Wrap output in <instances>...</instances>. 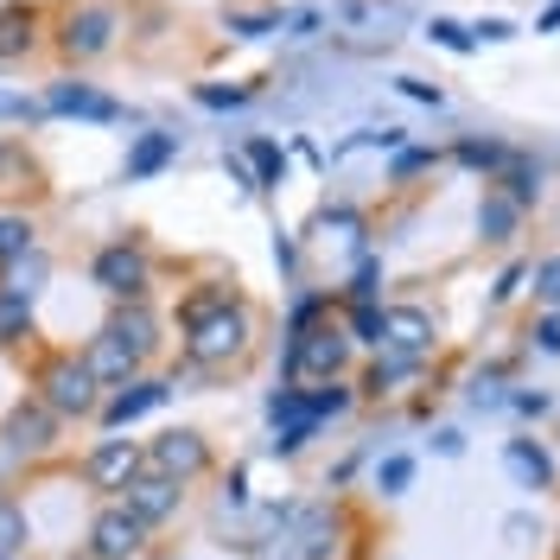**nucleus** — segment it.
<instances>
[{"mask_svg": "<svg viewBox=\"0 0 560 560\" xmlns=\"http://www.w3.org/2000/svg\"><path fill=\"white\" fill-rule=\"evenodd\" d=\"M287 370L300 383H338L350 370V331L345 318H313L293 331V350H287Z\"/></svg>", "mask_w": 560, "mask_h": 560, "instance_id": "obj_4", "label": "nucleus"}, {"mask_svg": "<svg viewBox=\"0 0 560 560\" xmlns=\"http://www.w3.org/2000/svg\"><path fill=\"white\" fill-rule=\"evenodd\" d=\"M503 465H510V471H516V478H523L528 490H548V485L560 478L555 453H548L541 440H510V446H503Z\"/></svg>", "mask_w": 560, "mask_h": 560, "instance_id": "obj_16", "label": "nucleus"}, {"mask_svg": "<svg viewBox=\"0 0 560 560\" xmlns=\"http://www.w3.org/2000/svg\"><path fill=\"white\" fill-rule=\"evenodd\" d=\"M38 243V223L26 210H0V268H13V261H26Z\"/></svg>", "mask_w": 560, "mask_h": 560, "instance_id": "obj_19", "label": "nucleus"}, {"mask_svg": "<svg viewBox=\"0 0 560 560\" xmlns=\"http://www.w3.org/2000/svg\"><path fill=\"white\" fill-rule=\"evenodd\" d=\"M223 306H236V287H223V280H210V287H198V293H185V300H178V331H191L198 318L223 313Z\"/></svg>", "mask_w": 560, "mask_h": 560, "instance_id": "obj_21", "label": "nucleus"}, {"mask_svg": "<svg viewBox=\"0 0 560 560\" xmlns=\"http://www.w3.org/2000/svg\"><path fill=\"white\" fill-rule=\"evenodd\" d=\"M45 33H51V51L58 65L90 70L121 51V33H128V7L121 0H58L45 13Z\"/></svg>", "mask_w": 560, "mask_h": 560, "instance_id": "obj_1", "label": "nucleus"}, {"mask_svg": "<svg viewBox=\"0 0 560 560\" xmlns=\"http://www.w3.org/2000/svg\"><path fill=\"white\" fill-rule=\"evenodd\" d=\"M103 325H108V331H115L128 350H135L140 363H153V357H160V318L147 313V306H115Z\"/></svg>", "mask_w": 560, "mask_h": 560, "instance_id": "obj_15", "label": "nucleus"}, {"mask_svg": "<svg viewBox=\"0 0 560 560\" xmlns=\"http://www.w3.org/2000/svg\"><path fill=\"white\" fill-rule=\"evenodd\" d=\"M350 401H357V388L338 376V383H313V395H306V415L313 420H325V415H345Z\"/></svg>", "mask_w": 560, "mask_h": 560, "instance_id": "obj_24", "label": "nucleus"}, {"mask_svg": "<svg viewBox=\"0 0 560 560\" xmlns=\"http://www.w3.org/2000/svg\"><path fill=\"white\" fill-rule=\"evenodd\" d=\"M160 401H166V383H160V376H135V383L108 388L103 408H96V420H103L108 433H121L128 420H140L147 408H160Z\"/></svg>", "mask_w": 560, "mask_h": 560, "instance_id": "obj_14", "label": "nucleus"}, {"mask_svg": "<svg viewBox=\"0 0 560 560\" xmlns=\"http://www.w3.org/2000/svg\"><path fill=\"white\" fill-rule=\"evenodd\" d=\"M147 548H153V528L140 523L128 503L108 497L103 510L90 516V541H83V555L90 560H140Z\"/></svg>", "mask_w": 560, "mask_h": 560, "instance_id": "obj_7", "label": "nucleus"}, {"mask_svg": "<svg viewBox=\"0 0 560 560\" xmlns=\"http://www.w3.org/2000/svg\"><path fill=\"white\" fill-rule=\"evenodd\" d=\"M38 33H45V7L7 0V7H0V65H26L38 51Z\"/></svg>", "mask_w": 560, "mask_h": 560, "instance_id": "obj_13", "label": "nucleus"}, {"mask_svg": "<svg viewBox=\"0 0 560 560\" xmlns=\"http://www.w3.org/2000/svg\"><path fill=\"white\" fill-rule=\"evenodd\" d=\"M140 471H147V440H121V433H108V440H96V446L83 453V485L103 490V497H121Z\"/></svg>", "mask_w": 560, "mask_h": 560, "instance_id": "obj_8", "label": "nucleus"}, {"mask_svg": "<svg viewBox=\"0 0 560 560\" xmlns=\"http://www.w3.org/2000/svg\"><path fill=\"white\" fill-rule=\"evenodd\" d=\"M535 345H541V350H560V313H548L541 325H535Z\"/></svg>", "mask_w": 560, "mask_h": 560, "instance_id": "obj_30", "label": "nucleus"}, {"mask_svg": "<svg viewBox=\"0 0 560 560\" xmlns=\"http://www.w3.org/2000/svg\"><path fill=\"white\" fill-rule=\"evenodd\" d=\"M90 280L103 287L115 306H147V287H153V255H147L135 236H115V243L96 248Z\"/></svg>", "mask_w": 560, "mask_h": 560, "instance_id": "obj_5", "label": "nucleus"}, {"mask_svg": "<svg viewBox=\"0 0 560 560\" xmlns=\"http://www.w3.org/2000/svg\"><path fill=\"white\" fill-rule=\"evenodd\" d=\"M26 178H33V160H26V147L0 135V191H20Z\"/></svg>", "mask_w": 560, "mask_h": 560, "instance_id": "obj_25", "label": "nucleus"}, {"mask_svg": "<svg viewBox=\"0 0 560 560\" xmlns=\"http://www.w3.org/2000/svg\"><path fill=\"white\" fill-rule=\"evenodd\" d=\"M528 280H535V300L560 313V255H541V261L528 268Z\"/></svg>", "mask_w": 560, "mask_h": 560, "instance_id": "obj_26", "label": "nucleus"}, {"mask_svg": "<svg viewBox=\"0 0 560 560\" xmlns=\"http://www.w3.org/2000/svg\"><path fill=\"white\" fill-rule=\"evenodd\" d=\"M210 465H217V453H210V440L198 427H166V433L147 440V471H160V478H173L185 490L198 485Z\"/></svg>", "mask_w": 560, "mask_h": 560, "instance_id": "obj_6", "label": "nucleus"}, {"mask_svg": "<svg viewBox=\"0 0 560 560\" xmlns=\"http://www.w3.org/2000/svg\"><path fill=\"white\" fill-rule=\"evenodd\" d=\"M376 345L388 350V357H433V345H440V318L427 313V306H383V318H376Z\"/></svg>", "mask_w": 560, "mask_h": 560, "instance_id": "obj_9", "label": "nucleus"}, {"mask_svg": "<svg viewBox=\"0 0 560 560\" xmlns=\"http://www.w3.org/2000/svg\"><path fill=\"white\" fill-rule=\"evenodd\" d=\"M433 38H440V45H453V51H471L465 26H453V20H440V26H433Z\"/></svg>", "mask_w": 560, "mask_h": 560, "instance_id": "obj_29", "label": "nucleus"}, {"mask_svg": "<svg viewBox=\"0 0 560 560\" xmlns=\"http://www.w3.org/2000/svg\"><path fill=\"white\" fill-rule=\"evenodd\" d=\"M26 325H33V293L26 287H0V345H20Z\"/></svg>", "mask_w": 560, "mask_h": 560, "instance_id": "obj_22", "label": "nucleus"}, {"mask_svg": "<svg viewBox=\"0 0 560 560\" xmlns=\"http://www.w3.org/2000/svg\"><path fill=\"white\" fill-rule=\"evenodd\" d=\"M26 510L20 503H0V555H13V548H26Z\"/></svg>", "mask_w": 560, "mask_h": 560, "instance_id": "obj_27", "label": "nucleus"}, {"mask_svg": "<svg viewBox=\"0 0 560 560\" xmlns=\"http://www.w3.org/2000/svg\"><path fill=\"white\" fill-rule=\"evenodd\" d=\"M115 503H128V510H135V516H140L147 528H166V523L178 516V510H185V485L160 478V471H140V478H135L128 490H121Z\"/></svg>", "mask_w": 560, "mask_h": 560, "instance_id": "obj_11", "label": "nucleus"}, {"mask_svg": "<svg viewBox=\"0 0 560 560\" xmlns=\"http://www.w3.org/2000/svg\"><path fill=\"white\" fill-rule=\"evenodd\" d=\"M0 108H20V103H7V96H0Z\"/></svg>", "mask_w": 560, "mask_h": 560, "instance_id": "obj_34", "label": "nucleus"}, {"mask_svg": "<svg viewBox=\"0 0 560 560\" xmlns=\"http://www.w3.org/2000/svg\"><path fill=\"white\" fill-rule=\"evenodd\" d=\"M248 160L261 166V185H275V178L287 173V160H280V147H275V140H248Z\"/></svg>", "mask_w": 560, "mask_h": 560, "instance_id": "obj_28", "label": "nucleus"}, {"mask_svg": "<svg viewBox=\"0 0 560 560\" xmlns=\"http://www.w3.org/2000/svg\"><path fill=\"white\" fill-rule=\"evenodd\" d=\"M58 427H65V420L51 415L45 401L26 395V401H13L7 420H0V446H7V453H20V458H45L51 446H58Z\"/></svg>", "mask_w": 560, "mask_h": 560, "instance_id": "obj_10", "label": "nucleus"}, {"mask_svg": "<svg viewBox=\"0 0 560 560\" xmlns=\"http://www.w3.org/2000/svg\"><path fill=\"white\" fill-rule=\"evenodd\" d=\"M33 401H45L58 420H96L103 383L83 370L77 350H45V357L33 363Z\"/></svg>", "mask_w": 560, "mask_h": 560, "instance_id": "obj_3", "label": "nucleus"}, {"mask_svg": "<svg viewBox=\"0 0 560 560\" xmlns=\"http://www.w3.org/2000/svg\"><path fill=\"white\" fill-rule=\"evenodd\" d=\"M523 275H528V268H503V280H497V287H490V293H497V300H510V293H516V287H523Z\"/></svg>", "mask_w": 560, "mask_h": 560, "instance_id": "obj_32", "label": "nucleus"}, {"mask_svg": "<svg viewBox=\"0 0 560 560\" xmlns=\"http://www.w3.org/2000/svg\"><path fill=\"white\" fill-rule=\"evenodd\" d=\"M45 108H51V115H96V121H115V115H121V108L108 103V96H96L90 83H51Z\"/></svg>", "mask_w": 560, "mask_h": 560, "instance_id": "obj_17", "label": "nucleus"}, {"mask_svg": "<svg viewBox=\"0 0 560 560\" xmlns=\"http://www.w3.org/2000/svg\"><path fill=\"white\" fill-rule=\"evenodd\" d=\"M173 153H178V135H140V140H135V153H128V178L160 173Z\"/></svg>", "mask_w": 560, "mask_h": 560, "instance_id": "obj_23", "label": "nucleus"}, {"mask_svg": "<svg viewBox=\"0 0 560 560\" xmlns=\"http://www.w3.org/2000/svg\"><path fill=\"white\" fill-rule=\"evenodd\" d=\"M77 357H83V370H90V376H96V383H103V395L108 388H121V383H135L140 370H147V363H140L135 350L121 345V338H115V331H96V338H90V345L77 350Z\"/></svg>", "mask_w": 560, "mask_h": 560, "instance_id": "obj_12", "label": "nucleus"}, {"mask_svg": "<svg viewBox=\"0 0 560 560\" xmlns=\"http://www.w3.org/2000/svg\"><path fill=\"white\" fill-rule=\"evenodd\" d=\"M248 350H255V313H248L243 300H236V306H223V313L198 318V325L185 331L178 357H185V370L223 376V370H236V363H243Z\"/></svg>", "mask_w": 560, "mask_h": 560, "instance_id": "obj_2", "label": "nucleus"}, {"mask_svg": "<svg viewBox=\"0 0 560 560\" xmlns=\"http://www.w3.org/2000/svg\"><path fill=\"white\" fill-rule=\"evenodd\" d=\"M516 230H523V205H516V198H503V191L490 185L485 205H478V236H485V243H510Z\"/></svg>", "mask_w": 560, "mask_h": 560, "instance_id": "obj_18", "label": "nucleus"}, {"mask_svg": "<svg viewBox=\"0 0 560 560\" xmlns=\"http://www.w3.org/2000/svg\"><path fill=\"white\" fill-rule=\"evenodd\" d=\"M401 90H408L415 103H440V90H433V83H420V77H401Z\"/></svg>", "mask_w": 560, "mask_h": 560, "instance_id": "obj_31", "label": "nucleus"}, {"mask_svg": "<svg viewBox=\"0 0 560 560\" xmlns=\"http://www.w3.org/2000/svg\"><path fill=\"white\" fill-rule=\"evenodd\" d=\"M420 370H427V363H420V357H376V363H370V376H363V395H395V388L401 383H415Z\"/></svg>", "mask_w": 560, "mask_h": 560, "instance_id": "obj_20", "label": "nucleus"}, {"mask_svg": "<svg viewBox=\"0 0 560 560\" xmlns=\"http://www.w3.org/2000/svg\"><path fill=\"white\" fill-rule=\"evenodd\" d=\"M383 485H388V490L408 485V458H388V465H383Z\"/></svg>", "mask_w": 560, "mask_h": 560, "instance_id": "obj_33", "label": "nucleus"}]
</instances>
